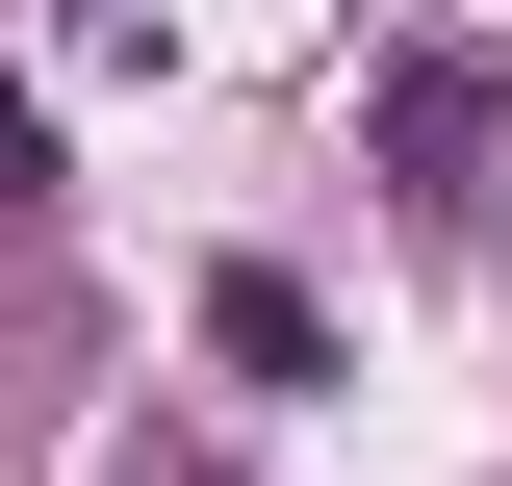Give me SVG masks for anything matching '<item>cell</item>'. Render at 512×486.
<instances>
[{"instance_id": "6da1fadb", "label": "cell", "mask_w": 512, "mask_h": 486, "mask_svg": "<svg viewBox=\"0 0 512 486\" xmlns=\"http://www.w3.org/2000/svg\"><path fill=\"white\" fill-rule=\"evenodd\" d=\"M487 128H512V77H487V52H410V77H384V180L461 231V205H487Z\"/></svg>"}, {"instance_id": "7a4b0ae2", "label": "cell", "mask_w": 512, "mask_h": 486, "mask_svg": "<svg viewBox=\"0 0 512 486\" xmlns=\"http://www.w3.org/2000/svg\"><path fill=\"white\" fill-rule=\"evenodd\" d=\"M205 359L231 384H333V307L282 282V256H231V282H205Z\"/></svg>"}]
</instances>
